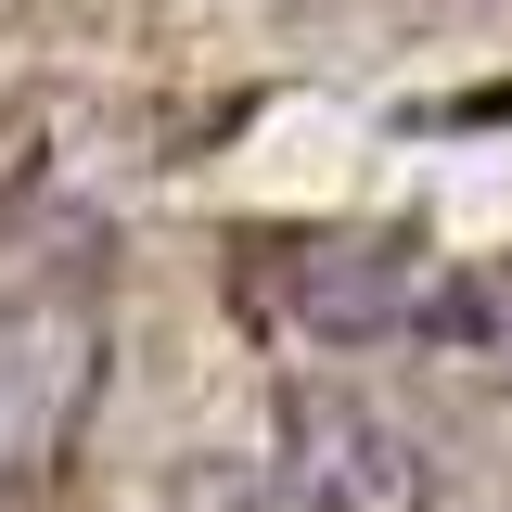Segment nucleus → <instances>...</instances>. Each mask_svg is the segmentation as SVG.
Instances as JSON below:
<instances>
[{"label":"nucleus","instance_id":"obj_2","mask_svg":"<svg viewBox=\"0 0 512 512\" xmlns=\"http://www.w3.org/2000/svg\"><path fill=\"white\" fill-rule=\"evenodd\" d=\"M282 474L320 512H423L436 500V448L384 397H346V384H295L282 397Z\"/></svg>","mask_w":512,"mask_h":512},{"label":"nucleus","instance_id":"obj_4","mask_svg":"<svg viewBox=\"0 0 512 512\" xmlns=\"http://www.w3.org/2000/svg\"><path fill=\"white\" fill-rule=\"evenodd\" d=\"M180 512H282V500H269V461L192 448V461H180Z\"/></svg>","mask_w":512,"mask_h":512},{"label":"nucleus","instance_id":"obj_3","mask_svg":"<svg viewBox=\"0 0 512 512\" xmlns=\"http://www.w3.org/2000/svg\"><path fill=\"white\" fill-rule=\"evenodd\" d=\"M269 308L308 346H372L397 320H423V244L410 231H295L269 256Z\"/></svg>","mask_w":512,"mask_h":512},{"label":"nucleus","instance_id":"obj_1","mask_svg":"<svg viewBox=\"0 0 512 512\" xmlns=\"http://www.w3.org/2000/svg\"><path fill=\"white\" fill-rule=\"evenodd\" d=\"M103 397V269L52 256L0 295V500L52 487Z\"/></svg>","mask_w":512,"mask_h":512}]
</instances>
